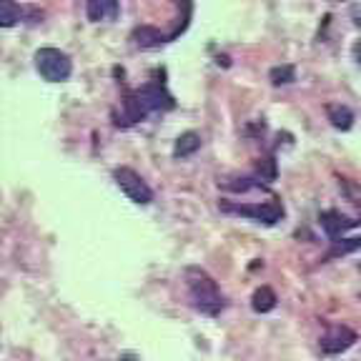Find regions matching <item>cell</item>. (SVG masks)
I'll list each match as a JSON object with an SVG mask.
<instances>
[{"label": "cell", "mask_w": 361, "mask_h": 361, "mask_svg": "<svg viewBox=\"0 0 361 361\" xmlns=\"http://www.w3.org/2000/svg\"><path fill=\"white\" fill-rule=\"evenodd\" d=\"M173 106H176V101L169 93L164 80H151V83L126 93L123 101H121V113H116V126L128 128V126L146 121L151 113L171 111Z\"/></svg>", "instance_id": "1"}, {"label": "cell", "mask_w": 361, "mask_h": 361, "mask_svg": "<svg viewBox=\"0 0 361 361\" xmlns=\"http://www.w3.org/2000/svg\"><path fill=\"white\" fill-rule=\"evenodd\" d=\"M183 281H186L188 299L196 311L206 316H219L226 309V296L209 271H203L201 266H188L183 271Z\"/></svg>", "instance_id": "2"}, {"label": "cell", "mask_w": 361, "mask_h": 361, "mask_svg": "<svg viewBox=\"0 0 361 361\" xmlns=\"http://www.w3.org/2000/svg\"><path fill=\"white\" fill-rule=\"evenodd\" d=\"M221 211L226 214H236L243 219H251L256 224H266L274 226L283 219V206L279 203V198L274 196L271 201L264 203H233V201H221Z\"/></svg>", "instance_id": "3"}, {"label": "cell", "mask_w": 361, "mask_h": 361, "mask_svg": "<svg viewBox=\"0 0 361 361\" xmlns=\"http://www.w3.org/2000/svg\"><path fill=\"white\" fill-rule=\"evenodd\" d=\"M35 68H38L40 78L48 83H63L73 73V63L68 53L58 51V48H40L35 53Z\"/></svg>", "instance_id": "4"}, {"label": "cell", "mask_w": 361, "mask_h": 361, "mask_svg": "<svg viewBox=\"0 0 361 361\" xmlns=\"http://www.w3.org/2000/svg\"><path fill=\"white\" fill-rule=\"evenodd\" d=\"M113 180H116V186L126 193L133 203L138 206H148L153 201V191L148 186L146 180H143L141 173H135L133 169L128 166H118V169H113Z\"/></svg>", "instance_id": "5"}, {"label": "cell", "mask_w": 361, "mask_h": 361, "mask_svg": "<svg viewBox=\"0 0 361 361\" xmlns=\"http://www.w3.org/2000/svg\"><path fill=\"white\" fill-rule=\"evenodd\" d=\"M356 341V334L351 331L349 326H344V324H334V326L326 329V334L322 336V351L324 354H341V351H346L349 346H354Z\"/></svg>", "instance_id": "6"}, {"label": "cell", "mask_w": 361, "mask_h": 361, "mask_svg": "<svg viewBox=\"0 0 361 361\" xmlns=\"http://www.w3.org/2000/svg\"><path fill=\"white\" fill-rule=\"evenodd\" d=\"M319 224H322V228L326 231V236L331 238H341L346 236V231H351L354 226L361 224V219H349V216H344L341 211H324V214H319Z\"/></svg>", "instance_id": "7"}, {"label": "cell", "mask_w": 361, "mask_h": 361, "mask_svg": "<svg viewBox=\"0 0 361 361\" xmlns=\"http://www.w3.org/2000/svg\"><path fill=\"white\" fill-rule=\"evenodd\" d=\"M118 8V0H85V16H88L90 23L116 20Z\"/></svg>", "instance_id": "8"}, {"label": "cell", "mask_w": 361, "mask_h": 361, "mask_svg": "<svg viewBox=\"0 0 361 361\" xmlns=\"http://www.w3.org/2000/svg\"><path fill=\"white\" fill-rule=\"evenodd\" d=\"M135 48H158V45H164L171 40V35H164L158 28L153 25H141V28H135L133 35H130Z\"/></svg>", "instance_id": "9"}, {"label": "cell", "mask_w": 361, "mask_h": 361, "mask_svg": "<svg viewBox=\"0 0 361 361\" xmlns=\"http://www.w3.org/2000/svg\"><path fill=\"white\" fill-rule=\"evenodd\" d=\"M326 116L336 130H349L354 126V113H351L349 106H341V103H329Z\"/></svg>", "instance_id": "10"}, {"label": "cell", "mask_w": 361, "mask_h": 361, "mask_svg": "<svg viewBox=\"0 0 361 361\" xmlns=\"http://www.w3.org/2000/svg\"><path fill=\"white\" fill-rule=\"evenodd\" d=\"M201 148V135L196 130H186V133H180L176 138V146H173V156L176 158H188Z\"/></svg>", "instance_id": "11"}, {"label": "cell", "mask_w": 361, "mask_h": 361, "mask_svg": "<svg viewBox=\"0 0 361 361\" xmlns=\"http://www.w3.org/2000/svg\"><path fill=\"white\" fill-rule=\"evenodd\" d=\"M276 293L271 286H259L251 296V306H254L256 314H269L271 309H276Z\"/></svg>", "instance_id": "12"}, {"label": "cell", "mask_w": 361, "mask_h": 361, "mask_svg": "<svg viewBox=\"0 0 361 361\" xmlns=\"http://www.w3.org/2000/svg\"><path fill=\"white\" fill-rule=\"evenodd\" d=\"M18 20H20V6H16V0H0V25L13 28Z\"/></svg>", "instance_id": "13"}, {"label": "cell", "mask_w": 361, "mask_h": 361, "mask_svg": "<svg viewBox=\"0 0 361 361\" xmlns=\"http://www.w3.org/2000/svg\"><path fill=\"white\" fill-rule=\"evenodd\" d=\"M334 248L331 254H329V259H334V256H346L351 254V251H356V248H361V236H354V238H334Z\"/></svg>", "instance_id": "14"}, {"label": "cell", "mask_w": 361, "mask_h": 361, "mask_svg": "<svg viewBox=\"0 0 361 361\" xmlns=\"http://www.w3.org/2000/svg\"><path fill=\"white\" fill-rule=\"evenodd\" d=\"M269 78L274 85H286V83H291V80H296V71H293V66H276V68H271Z\"/></svg>", "instance_id": "15"}, {"label": "cell", "mask_w": 361, "mask_h": 361, "mask_svg": "<svg viewBox=\"0 0 361 361\" xmlns=\"http://www.w3.org/2000/svg\"><path fill=\"white\" fill-rule=\"evenodd\" d=\"M256 171H259L261 180H274V178H276V161H274V156L264 158V161L256 166Z\"/></svg>", "instance_id": "16"}, {"label": "cell", "mask_w": 361, "mask_h": 361, "mask_svg": "<svg viewBox=\"0 0 361 361\" xmlns=\"http://www.w3.org/2000/svg\"><path fill=\"white\" fill-rule=\"evenodd\" d=\"M351 53H354V61L361 66V40H356V43H354V48H351Z\"/></svg>", "instance_id": "17"}, {"label": "cell", "mask_w": 361, "mask_h": 361, "mask_svg": "<svg viewBox=\"0 0 361 361\" xmlns=\"http://www.w3.org/2000/svg\"><path fill=\"white\" fill-rule=\"evenodd\" d=\"M351 18H354V23L361 28V6H356L354 11H351Z\"/></svg>", "instance_id": "18"}]
</instances>
